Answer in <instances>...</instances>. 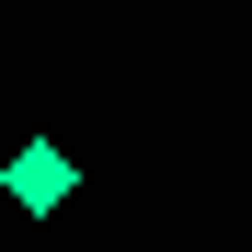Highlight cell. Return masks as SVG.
<instances>
[{"label": "cell", "instance_id": "obj_1", "mask_svg": "<svg viewBox=\"0 0 252 252\" xmlns=\"http://www.w3.org/2000/svg\"><path fill=\"white\" fill-rule=\"evenodd\" d=\"M69 184H80V160H69L58 138H23V149H12V172H0V195H12L23 218H58V206H69Z\"/></svg>", "mask_w": 252, "mask_h": 252}]
</instances>
